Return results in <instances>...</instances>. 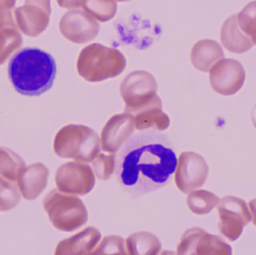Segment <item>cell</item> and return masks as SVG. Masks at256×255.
<instances>
[{"instance_id":"1","label":"cell","mask_w":256,"mask_h":255,"mask_svg":"<svg viewBox=\"0 0 256 255\" xmlns=\"http://www.w3.org/2000/svg\"><path fill=\"white\" fill-rule=\"evenodd\" d=\"M116 155L117 178L134 196L164 187L176 172L178 159L170 139L156 131L131 136Z\"/></svg>"},{"instance_id":"2","label":"cell","mask_w":256,"mask_h":255,"mask_svg":"<svg viewBox=\"0 0 256 255\" xmlns=\"http://www.w3.org/2000/svg\"><path fill=\"white\" fill-rule=\"evenodd\" d=\"M9 79L22 95L39 96L52 86L56 75L54 57L38 48H24L9 61Z\"/></svg>"},{"instance_id":"3","label":"cell","mask_w":256,"mask_h":255,"mask_svg":"<svg viewBox=\"0 0 256 255\" xmlns=\"http://www.w3.org/2000/svg\"><path fill=\"white\" fill-rule=\"evenodd\" d=\"M126 65V57L118 49L94 43L82 49L76 68L85 80L99 82L120 76Z\"/></svg>"},{"instance_id":"4","label":"cell","mask_w":256,"mask_h":255,"mask_svg":"<svg viewBox=\"0 0 256 255\" xmlns=\"http://www.w3.org/2000/svg\"><path fill=\"white\" fill-rule=\"evenodd\" d=\"M54 148L62 158L92 163L102 151L100 138L87 126L69 124L57 133Z\"/></svg>"},{"instance_id":"5","label":"cell","mask_w":256,"mask_h":255,"mask_svg":"<svg viewBox=\"0 0 256 255\" xmlns=\"http://www.w3.org/2000/svg\"><path fill=\"white\" fill-rule=\"evenodd\" d=\"M44 208L54 227L62 232H74L88 221L86 208L76 195L52 190L45 198Z\"/></svg>"},{"instance_id":"6","label":"cell","mask_w":256,"mask_h":255,"mask_svg":"<svg viewBox=\"0 0 256 255\" xmlns=\"http://www.w3.org/2000/svg\"><path fill=\"white\" fill-rule=\"evenodd\" d=\"M154 76L146 70H136L128 74L121 83L120 93L126 103L124 112L135 110L150 103L158 96Z\"/></svg>"},{"instance_id":"7","label":"cell","mask_w":256,"mask_h":255,"mask_svg":"<svg viewBox=\"0 0 256 255\" xmlns=\"http://www.w3.org/2000/svg\"><path fill=\"white\" fill-rule=\"evenodd\" d=\"M218 208L220 232L230 241H237L252 220L248 205L240 198L227 196L220 201Z\"/></svg>"},{"instance_id":"8","label":"cell","mask_w":256,"mask_h":255,"mask_svg":"<svg viewBox=\"0 0 256 255\" xmlns=\"http://www.w3.org/2000/svg\"><path fill=\"white\" fill-rule=\"evenodd\" d=\"M58 190L76 196H85L96 185V175L90 165L81 161L69 162L58 168L56 175Z\"/></svg>"},{"instance_id":"9","label":"cell","mask_w":256,"mask_h":255,"mask_svg":"<svg viewBox=\"0 0 256 255\" xmlns=\"http://www.w3.org/2000/svg\"><path fill=\"white\" fill-rule=\"evenodd\" d=\"M179 255H230L231 247L219 237L210 235L200 228L186 231L177 247Z\"/></svg>"},{"instance_id":"10","label":"cell","mask_w":256,"mask_h":255,"mask_svg":"<svg viewBox=\"0 0 256 255\" xmlns=\"http://www.w3.org/2000/svg\"><path fill=\"white\" fill-rule=\"evenodd\" d=\"M208 166L203 157L192 151L179 156L174 172L176 186L182 193L188 194L202 187L208 175Z\"/></svg>"},{"instance_id":"11","label":"cell","mask_w":256,"mask_h":255,"mask_svg":"<svg viewBox=\"0 0 256 255\" xmlns=\"http://www.w3.org/2000/svg\"><path fill=\"white\" fill-rule=\"evenodd\" d=\"M209 72L212 88L221 95H233L238 92L246 79L243 65L231 58L220 60Z\"/></svg>"},{"instance_id":"12","label":"cell","mask_w":256,"mask_h":255,"mask_svg":"<svg viewBox=\"0 0 256 255\" xmlns=\"http://www.w3.org/2000/svg\"><path fill=\"white\" fill-rule=\"evenodd\" d=\"M62 35L74 43H85L97 37L100 24L84 10L74 9L63 15L60 22Z\"/></svg>"},{"instance_id":"13","label":"cell","mask_w":256,"mask_h":255,"mask_svg":"<svg viewBox=\"0 0 256 255\" xmlns=\"http://www.w3.org/2000/svg\"><path fill=\"white\" fill-rule=\"evenodd\" d=\"M136 130L134 118L128 112L114 115L104 127L100 136L102 149L117 153L130 139Z\"/></svg>"},{"instance_id":"14","label":"cell","mask_w":256,"mask_h":255,"mask_svg":"<svg viewBox=\"0 0 256 255\" xmlns=\"http://www.w3.org/2000/svg\"><path fill=\"white\" fill-rule=\"evenodd\" d=\"M50 12V0H26L25 5L16 9L15 15L24 32L36 35L46 29Z\"/></svg>"},{"instance_id":"15","label":"cell","mask_w":256,"mask_h":255,"mask_svg":"<svg viewBox=\"0 0 256 255\" xmlns=\"http://www.w3.org/2000/svg\"><path fill=\"white\" fill-rule=\"evenodd\" d=\"M128 113L132 115L138 131L162 132L170 125V118L162 111V100L158 95L150 103Z\"/></svg>"},{"instance_id":"16","label":"cell","mask_w":256,"mask_h":255,"mask_svg":"<svg viewBox=\"0 0 256 255\" xmlns=\"http://www.w3.org/2000/svg\"><path fill=\"white\" fill-rule=\"evenodd\" d=\"M102 239V234L96 228L88 227L74 236L61 241L56 255H91Z\"/></svg>"},{"instance_id":"17","label":"cell","mask_w":256,"mask_h":255,"mask_svg":"<svg viewBox=\"0 0 256 255\" xmlns=\"http://www.w3.org/2000/svg\"><path fill=\"white\" fill-rule=\"evenodd\" d=\"M48 175L49 170L42 163L26 168L16 181L22 196L30 200L36 199L46 187Z\"/></svg>"},{"instance_id":"18","label":"cell","mask_w":256,"mask_h":255,"mask_svg":"<svg viewBox=\"0 0 256 255\" xmlns=\"http://www.w3.org/2000/svg\"><path fill=\"white\" fill-rule=\"evenodd\" d=\"M222 58H225V55L222 46L210 39L198 40L191 50V62L200 71H210L212 67Z\"/></svg>"},{"instance_id":"19","label":"cell","mask_w":256,"mask_h":255,"mask_svg":"<svg viewBox=\"0 0 256 255\" xmlns=\"http://www.w3.org/2000/svg\"><path fill=\"white\" fill-rule=\"evenodd\" d=\"M220 37L222 45L234 53H244L254 45L252 38L239 26L237 14L230 16L224 22Z\"/></svg>"},{"instance_id":"20","label":"cell","mask_w":256,"mask_h":255,"mask_svg":"<svg viewBox=\"0 0 256 255\" xmlns=\"http://www.w3.org/2000/svg\"><path fill=\"white\" fill-rule=\"evenodd\" d=\"M128 255H156L160 253L162 245L158 237L147 232H136L126 240Z\"/></svg>"},{"instance_id":"21","label":"cell","mask_w":256,"mask_h":255,"mask_svg":"<svg viewBox=\"0 0 256 255\" xmlns=\"http://www.w3.org/2000/svg\"><path fill=\"white\" fill-rule=\"evenodd\" d=\"M220 199L207 190H194L188 195L186 204L190 211L196 215H206L218 206Z\"/></svg>"},{"instance_id":"22","label":"cell","mask_w":256,"mask_h":255,"mask_svg":"<svg viewBox=\"0 0 256 255\" xmlns=\"http://www.w3.org/2000/svg\"><path fill=\"white\" fill-rule=\"evenodd\" d=\"M82 7L98 22H106L116 14L118 6L115 0H86Z\"/></svg>"},{"instance_id":"23","label":"cell","mask_w":256,"mask_h":255,"mask_svg":"<svg viewBox=\"0 0 256 255\" xmlns=\"http://www.w3.org/2000/svg\"><path fill=\"white\" fill-rule=\"evenodd\" d=\"M25 163L19 156L6 148H0V174L8 179L18 181L24 169Z\"/></svg>"},{"instance_id":"24","label":"cell","mask_w":256,"mask_h":255,"mask_svg":"<svg viewBox=\"0 0 256 255\" xmlns=\"http://www.w3.org/2000/svg\"><path fill=\"white\" fill-rule=\"evenodd\" d=\"M19 186L13 180L0 177V211L14 208L20 200Z\"/></svg>"},{"instance_id":"25","label":"cell","mask_w":256,"mask_h":255,"mask_svg":"<svg viewBox=\"0 0 256 255\" xmlns=\"http://www.w3.org/2000/svg\"><path fill=\"white\" fill-rule=\"evenodd\" d=\"M92 170L94 175L102 181H108L112 178L116 167V153H99L92 160Z\"/></svg>"},{"instance_id":"26","label":"cell","mask_w":256,"mask_h":255,"mask_svg":"<svg viewBox=\"0 0 256 255\" xmlns=\"http://www.w3.org/2000/svg\"><path fill=\"white\" fill-rule=\"evenodd\" d=\"M91 255H128L126 241L124 238L116 235L106 237L99 242Z\"/></svg>"},{"instance_id":"27","label":"cell","mask_w":256,"mask_h":255,"mask_svg":"<svg viewBox=\"0 0 256 255\" xmlns=\"http://www.w3.org/2000/svg\"><path fill=\"white\" fill-rule=\"evenodd\" d=\"M238 22L244 32L252 38L256 45V1L246 4L237 14Z\"/></svg>"},{"instance_id":"28","label":"cell","mask_w":256,"mask_h":255,"mask_svg":"<svg viewBox=\"0 0 256 255\" xmlns=\"http://www.w3.org/2000/svg\"><path fill=\"white\" fill-rule=\"evenodd\" d=\"M56 1L60 7L74 10V9L82 7L86 0H56Z\"/></svg>"},{"instance_id":"29","label":"cell","mask_w":256,"mask_h":255,"mask_svg":"<svg viewBox=\"0 0 256 255\" xmlns=\"http://www.w3.org/2000/svg\"><path fill=\"white\" fill-rule=\"evenodd\" d=\"M15 0H0V9L10 10L14 6Z\"/></svg>"},{"instance_id":"30","label":"cell","mask_w":256,"mask_h":255,"mask_svg":"<svg viewBox=\"0 0 256 255\" xmlns=\"http://www.w3.org/2000/svg\"><path fill=\"white\" fill-rule=\"evenodd\" d=\"M250 211L251 216H252V222L256 226V198L252 199L249 202Z\"/></svg>"},{"instance_id":"31","label":"cell","mask_w":256,"mask_h":255,"mask_svg":"<svg viewBox=\"0 0 256 255\" xmlns=\"http://www.w3.org/2000/svg\"><path fill=\"white\" fill-rule=\"evenodd\" d=\"M252 123H254V127L256 128V106H254V109H252Z\"/></svg>"},{"instance_id":"32","label":"cell","mask_w":256,"mask_h":255,"mask_svg":"<svg viewBox=\"0 0 256 255\" xmlns=\"http://www.w3.org/2000/svg\"><path fill=\"white\" fill-rule=\"evenodd\" d=\"M115 1H123V2H124V1H130V0H115Z\"/></svg>"}]
</instances>
